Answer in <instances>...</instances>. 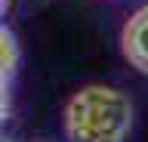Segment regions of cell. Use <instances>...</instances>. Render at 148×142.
Segmentation results:
<instances>
[{"mask_svg": "<svg viewBox=\"0 0 148 142\" xmlns=\"http://www.w3.org/2000/svg\"><path fill=\"white\" fill-rule=\"evenodd\" d=\"M3 3H6V0H0V10H3Z\"/></svg>", "mask_w": 148, "mask_h": 142, "instance_id": "5", "label": "cell"}, {"mask_svg": "<svg viewBox=\"0 0 148 142\" xmlns=\"http://www.w3.org/2000/svg\"><path fill=\"white\" fill-rule=\"evenodd\" d=\"M120 43H123V56L130 59V65L148 74V6H142L127 22Z\"/></svg>", "mask_w": 148, "mask_h": 142, "instance_id": "2", "label": "cell"}, {"mask_svg": "<svg viewBox=\"0 0 148 142\" xmlns=\"http://www.w3.org/2000/svg\"><path fill=\"white\" fill-rule=\"evenodd\" d=\"M0 142H6V139H0Z\"/></svg>", "mask_w": 148, "mask_h": 142, "instance_id": "6", "label": "cell"}, {"mask_svg": "<svg viewBox=\"0 0 148 142\" xmlns=\"http://www.w3.org/2000/svg\"><path fill=\"white\" fill-rule=\"evenodd\" d=\"M6 114V77H0V121Z\"/></svg>", "mask_w": 148, "mask_h": 142, "instance_id": "4", "label": "cell"}, {"mask_svg": "<svg viewBox=\"0 0 148 142\" xmlns=\"http://www.w3.org/2000/svg\"><path fill=\"white\" fill-rule=\"evenodd\" d=\"M16 40H12V34H9L6 28H0V77H6L12 68H16Z\"/></svg>", "mask_w": 148, "mask_h": 142, "instance_id": "3", "label": "cell"}, {"mask_svg": "<svg viewBox=\"0 0 148 142\" xmlns=\"http://www.w3.org/2000/svg\"><path fill=\"white\" fill-rule=\"evenodd\" d=\"M133 123V105L120 90L83 86L65 108V130L71 142H123Z\"/></svg>", "mask_w": 148, "mask_h": 142, "instance_id": "1", "label": "cell"}]
</instances>
